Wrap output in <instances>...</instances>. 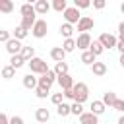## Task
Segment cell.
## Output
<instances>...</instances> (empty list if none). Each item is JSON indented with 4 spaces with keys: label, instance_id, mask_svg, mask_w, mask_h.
<instances>
[{
    "label": "cell",
    "instance_id": "obj_7",
    "mask_svg": "<svg viewBox=\"0 0 124 124\" xmlns=\"http://www.w3.org/2000/svg\"><path fill=\"white\" fill-rule=\"evenodd\" d=\"M99 41H101V45H103L105 48H114V46L118 45V39H116L114 35H110V33H101Z\"/></svg>",
    "mask_w": 124,
    "mask_h": 124
},
{
    "label": "cell",
    "instance_id": "obj_8",
    "mask_svg": "<svg viewBox=\"0 0 124 124\" xmlns=\"http://www.w3.org/2000/svg\"><path fill=\"white\" fill-rule=\"evenodd\" d=\"M58 85L62 87V91H66V89H74V85H76V81L72 79V76L70 74H62V76H58Z\"/></svg>",
    "mask_w": 124,
    "mask_h": 124
},
{
    "label": "cell",
    "instance_id": "obj_34",
    "mask_svg": "<svg viewBox=\"0 0 124 124\" xmlns=\"http://www.w3.org/2000/svg\"><path fill=\"white\" fill-rule=\"evenodd\" d=\"M72 114L81 116V114H83V105H81V103H72Z\"/></svg>",
    "mask_w": 124,
    "mask_h": 124
},
{
    "label": "cell",
    "instance_id": "obj_41",
    "mask_svg": "<svg viewBox=\"0 0 124 124\" xmlns=\"http://www.w3.org/2000/svg\"><path fill=\"white\" fill-rule=\"evenodd\" d=\"M10 124H25V122H23L21 116H12V118H10Z\"/></svg>",
    "mask_w": 124,
    "mask_h": 124
},
{
    "label": "cell",
    "instance_id": "obj_40",
    "mask_svg": "<svg viewBox=\"0 0 124 124\" xmlns=\"http://www.w3.org/2000/svg\"><path fill=\"white\" fill-rule=\"evenodd\" d=\"M114 108H116V110H120V112H124V99H118V101H116V105H114Z\"/></svg>",
    "mask_w": 124,
    "mask_h": 124
},
{
    "label": "cell",
    "instance_id": "obj_45",
    "mask_svg": "<svg viewBox=\"0 0 124 124\" xmlns=\"http://www.w3.org/2000/svg\"><path fill=\"white\" fill-rule=\"evenodd\" d=\"M120 66L124 68V54H120Z\"/></svg>",
    "mask_w": 124,
    "mask_h": 124
},
{
    "label": "cell",
    "instance_id": "obj_9",
    "mask_svg": "<svg viewBox=\"0 0 124 124\" xmlns=\"http://www.w3.org/2000/svg\"><path fill=\"white\" fill-rule=\"evenodd\" d=\"M76 43H78V48H81L83 52L85 50H89V46H91V37H89V33H79V37L76 39Z\"/></svg>",
    "mask_w": 124,
    "mask_h": 124
},
{
    "label": "cell",
    "instance_id": "obj_4",
    "mask_svg": "<svg viewBox=\"0 0 124 124\" xmlns=\"http://www.w3.org/2000/svg\"><path fill=\"white\" fill-rule=\"evenodd\" d=\"M64 19H66V23H70V25H74V23H79V19L83 17L81 14H79V10L76 8V6H72V8H68L64 14Z\"/></svg>",
    "mask_w": 124,
    "mask_h": 124
},
{
    "label": "cell",
    "instance_id": "obj_5",
    "mask_svg": "<svg viewBox=\"0 0 124 124\" xmlns=\"http://www.w3.org/2000/svg\"><path fill=\"white\" fill-rule=\"evenodd\" d=\"M46 31H48V23L45 21V19H37V23H35V27H33V37H37V39H43V37H46Z\"/></svg>",
    "mask_w": 124,
    "mask_h": 124
},
{
    "label": "cell",
    "instance_id": "obj_23",
    "mask_svg": "<svg viewBox=\"0 0 124 124\" xmlns=\"http://www.w3.org/2000/svg\"><path fill=\"white\" fill-rule=\"evenodd\" d=\"M0 12L2 14H12L14 12V2L12 0H0Z\"/></svg>",
    "mask_w": 124,
    "mask_h": 124
},
{
    "label": "cell",
    "instance_id": "obj_10",
    "mask_svg": "<svg viewBox=\"0 0 124 124\" xmlns=\"http://www.w3.org/2000/svg\"><path fill=\"white\" fill-rule=\"evenodd\" d=\"M93 25H95L93 17H89V16H83V17L79 19V23H78V31H81V33H87L89 29H93Z\"/></svg>",
    "mask_w": 124,
    "mask_h": 124
},
{
    "label": "cell",
    "instance_id": "obj_39",
    "mask_svg": "<svg viewBox=\"0 0 124 124\" xmlns=\"http://www.w3.org/2000/svg\"><path fill=\"white\" fill-rule=\"evenodd\" d=\"M62 93H64V99L74 101V89H66V91H62Z\"/></svg>",
    "mask_w": 124,
    "mask_h": 124
},
{
    "label": "cell",
    "instance_id": "obj_16",
    "mask_svg": "<svg viewBox=\"0 0 124 124\" xmlns=\"http://www.w3.org/2000/svg\"><path fill=\"white\" fill-rule=\"evenodd\" d=\"M107 107H114L116 105V101H118V97H116V93L114 91H107L105 95H103V99H101Z\"/></svg>",
    "mask_w": 124,
    "mask_h": 124
},
{
    "label": "cell",
    "instance_id": "obj_13",
    "mask_svg": "<svg viewBox=\"0 0 124 124\" xmlns=\"http://www.w3.org/2000/svg\"><path fill=\"white\" fill-rule=\"evenodd\" d=\"M35 23H37V17H35V16H25V17H21V23H19V25H21L25 31H33Z\"/></svg>",
    "mask_w": 124,
    "mask_h": 124
},
{
    "label": "cell",
    "instance_id": "obj_1",
    "mask_svg": "<svg viewBox=\"0 0 124 124\" xmlns=\"http://www.w3.org/2000/svg\"><path fill=\"white\" fill-rule=\"evenodd\" d=\"M87 97H89V87L83 81H78L74 85V103H81L83 105L87 101Z\"/></svg>",
    "mask_w": 124,
    "mask_h": 124
},
{
    "label": "cell",
    "instance_id": "obj_14",
    "mask_svg": "<svg viewBox=\"0 0 124 124\" xmlns=\"http://www.w3.org/2000/svg\"><path fill=\"white\" fill-rule=\"evenodd\" d=\"M79 124H99V116L93 112H83L79 116Z\"/></svg>",
    "mask_w": 124,
    "mask_h": 124
},
{
    "label": "cell",
    "instance_id": "obj_26",
    "mask_svg": "<svg viewBox=\"0 0 124 124\" xmlns=\"http://www.w3.org/2000/svg\"><path fill=\"white\" fill-rule=\"evenodd\" d=\"M23 64H25V60H23V56H21V54H16V56H12V58H10V66H12L14 70L21 68Z\"/></svg>",
    "mask_w": 124,
    "mask_h": 124
},
{
    "label": "cell",
    "instance_id": "obj_46",
    "mask_svg": "<svg viewBox=\"0 0 124 124\" xmlns=\"http://www.w3.org/2000/svg\"><path fill=\"white\" fill-rule=\"evenodd\" d=\"M116 124H124V114H122V116L118 118V122H116Z\"/></svg>",
    "mask_w": 124,
    "mask_h": 124
},
{
    "label": "cell",
    "instance_id": "obj_36",
    "mask_svg": "<svg viewBox=\"0 0 124 124\" xmlns=\"http://www.w3.org/2000/svg\"><path fill=\"white\" fill-rule=\"evenodd\" d=\"M35 95H37L39 99H46V95H48V89H45V87H37V89H35Z\"/></svg>",
    "mask_w": 124,
    "mask_h": 124
},
{
    "label": "cell",
    "instance_id": "obj_11",
    "mask_svg": "<svg viewBox=\"0 0 124 124\" xmlns=\"http://www.w3.org/2000/svg\"><path fill=\"white\" fill-rule=\"evenodd\" d=\"M23 87L25 89H37L39 87V78H35V74H27V76H23Z\"/></svg>",
    "mask_w": 124,
    "mask_h": 124
},
{
    "label": "cell",
    "instance_id": "obj_37",
    "mask_svg": "<svg viewBox=\"0 0 124 124\" xmlns=\"http://www.w3.org/2000/svg\"><path fill=\"white\" fill-rule=\"evenodd\" d=\"M0 41L6 45V43L10 41V31H6V29H0Z\"/></svg>",
    "mask_w": 124,
    "mask_h": 124
},
{
    "label": "cell",
    "instance_id": "obj_47",
    "mask_svg": "<svg viewBox=\"0 0 124 124\" xmlns=\"http://www.w3.org/2000/svg\"><path fill=\"white\" fill-rule=\"evenodd\" d=\"M120 10H122V14H124V2H122V6H120Z\"/></svg>",
    "mask_w": 124,
    "mask_h": 124
},
{
    "label": "cell",
    "instance_id": "obj_33",
    "mask_svg": "<svg viewBox=\"0 0 124 124\" xmlns=\"http://www.w3.org/2000/svg\"><path fill=\"white\" fill-rule=\"evenodd\" d=\"M50 101H52L56 107L62 105V103H64V93H52V95H50Z\"/></svg>",
    "mask_w": 124,
    "mask_h": 124
},
{
    "label": "cell",
    "instance_id": "obj_32",
    "mask_svg": "<svg viewBox=\"0 0 124 124\" xmlns=\"http://www.w3.org/2000/svg\"><path fill=\"white\" fill-rule=\"evenodd\" d=\"M14 74H16V70H14L10 64L2 68V78H4V79H12V78H14Z\"/></svg>",
    "mask_w": 124,
    "mask_h": 124
},
{
    "label": "cell",
    "instance_id": "obj_19",
    "mask_svg": "<svg viewBox=\"0 0 124 124\" xmlns=\"http://www.w3.org/2000/svg\"><path fill=\"white\" fill-rule=\"evenodd\" d=\"M91 72H93V76H105L107 74V64L105 62H95L93 66H91Z\"/></svg>",
    "mask_w": 124,
    "mask_h": 124
},
{
    "label": "cell",
    "instance_id": "obj_42",
    "mask_svg": "<svg viewBox=\"0 0 124 124\" xmlns=\"http://www.w3.org/2000/svg\"><path fill=\"white\" fill-rule=\"evenodd\" d=\"M0 124H10V118H8V114H6V112H2V114H0Z\"/></svg>",
    "mask_w": 124,
    "mask_h": 124
},
{
    "label": "cell",
    "instance_id": "obj_43",
    "mask_svg": "<svg viewBox=\"0 0 124 124\" xmlns=\"http://www.w3.org/2000/svg\"><path fill=\"white\" fill-rule=\"evenodd\" d=\"M116 48L120 50V54H124V41H118V45H116Z\"/></svg>",
    "mask_w": 124,
    "mask_h": 124
},
{
    "label": "cell",
    "instance_id": "obj_29",
    "mask_svg": "<svg viewBox=\"0 0 124 124\" xmlns=\"http://www.w3.org/2000/svg\"><path fill=\"white\" fill-rule=\"evenodd\" d=\"M52 10H56V12H66L68 10V4H66V0H54L52 2Z\"/></svg>",
    "mask_w": 124,
    "mask_h": 124
},
{
    "label": "cell",
    "instance_id": "obj_2",
    "mask_svg": "<svg viewBox=\"0 0 124 124\" xmlns=\"http://www.w3.org/2000/svg\"><path fill=\"white\" fill-rule=\"evenodd\" d=\"M29 64V70H31V74H39V76H45L50 68L46 66V62L43 60V58H39V56H35L31 62H27Z\"/></svg>",
    "mask_w": 124,
    "mask_h": 124
},
{
    "label": "cell",
    "instance_id": "obj_28",
    "mask_svg": "<svg viewBox=\"0 0 124 124\" xmlns=\"http://www.w3.org/2000/svg\"><path fill=\"white\" fill-rule=\"evenodd\" d=\"M76 46H78L76 39H64V43H62V48H64L66 52H74V50H76Z\"/></svg>",
    "mask_w": 124,
    "mask_h": 124
},
{
    "label": "cell",
    "instance_id": "obj_27",
    "mask_svg": "<svg viewBox=\"0 0 124 124\" xmlns=\"http://www.w3.org/2000/svg\"><path fill=\"white\" fill-rule=\"evenodd\" d=\"M56 112H58V116H68V114H72V105L62 103V105L56 107Z\"/></svg>",
    "mask_w": 124,
    "mask_h": 124
},
{
    "label": "cell",
    "instance_id": "obj_30",
    "mask_svg": "<svg viewBox=\"0 0 124 124\" xmlns=\"http://www.w3.org/2000/svg\"><path fill=\"white\" fill-rule=\"evenodd\" d=\"M27 33H29V31H25L21 25H17V27H16V31H14V39L21 41V39H25V37H27Z\"/></svg>",
    "mask_w": 124,
    "mask_h": 124
},
{
    "label": "cell",
    "instance_id": "obj_24",
    "mask_svg": "<svg viewBox=\"0 0 124 124\" xmlns=\"http://www.w3.org/2000/svg\"><path fill=\"white\" fill-rule=\"evenodd\" d=\"M89 50H91L95 56H101V54H103V50H105V46H103V45H101V41L97 39V41H93V43H91Z\"/></svg>",
    "mask_w": 124,
    "mask_h": 124
},
{
    "label": "cell",
    "instance_id": "obj_31",
    "mask_svg": "<svg viewBox=\"0 0 124 124\" xmlns=\"http://www.w3.org/2000/svg\"><path fill=\"white\" fill-rule=\"evenodd\" d=\"M54 72H56L58 76H62V74H68V62H56V66H54Z\"/></svg>",
    "mask_w": 124,
    "mask_h": 124
},
{
    "label": "cell",
    "instance_id": "obj_15",
    "mask_svg": "<svg viewBox=\"0 0 124 124\" xmlns=\"http://www.w3.org/2000/svg\"><path fill=\"white\" fill-rule=\"evenodd\" d=\"M35 118H37V122H39V124L48 122V118H50L48 108H37V110H35Z\"/></svg>",
    "mask_w": 124,
    "mask_h": 124
},
{
    "label": "cell",
    "instance_id": "obj_17",
    "mask_svg": "<svg viewBox=\"0 0 124 124\" xmlns=\"http://www.w3.org/2000/svg\"><path fill=\"white\" fill-rule=\"evenodd\" d=\"M48 10H50V4H48L46 0H37V2H35V12H37V14L45 16Z\"/></svg>",
    "mask_w": 124,
    "mask_h": 124
},
{
    "label": "cell",
    "instance_id": "obj_6",
    "mask_svg": "<svg viewBox=\"0 0 124 124\" xmlns=\"http://www.w3.org/2000/svg\"><path fill=\"white\" fill-rule=\"evenodd\" d=\"M6 50L10 52V56H16V54H21L23 45H21V41H17V39H10V41L6 43Z\"/></svg>",
    "mask_w": 124,
    "mask_h": 124
},
{
    "label": "cell",
    "instance_id": "obj_25",
    "mask_svg": "<svg viewBox=\"0 0 124 124\" xmlns=\"http://www.w3.org/2000/svg\"><path fill=\"white\" fill-rule=\"evenodd\" d=\"M21 56H23V60H25V62H31V60L35 58V48H33V46H23Z\"/></svg>",
    "mask_w": 124,
    "mask_h": 124
},
{
    "label": "cell",
    "instance_id": "obj_35",
    "mask_svg": "<svg viewBox=\"0 0 124 124\" xmlns=\"http://www.w3.org/2000/svg\"><path fill=\"white\" fill-rule=\"evenodd\" d=\"M74 6L79 10V8H89L91 6V2L89 0H74Z\"/></svg>",
    "mask_w": 124,
    "mask_h": 124
},
{
    "label": "cell",
    "instance_id": "obj_38",
    "mask_svg": "<svg viewBox=\"0 0 124 124\" xmlns=\"http://www.w3.org/2000/svg\"><path fill=\"white\" fill-rule=\"evenodd\" d=\"M105 4H107L105 0H93V8H97V10H103Z\"/></svg>",
    "mask_w": 124,
    "mask_h": 124
},
{
    "label": "cell",
    "instance_id": "obj_20",
    "mask_svg": "<svg viewBox=\"0 0 124 124\" xmlns=\"http://www.w3.org/2000/svg\"><path fill=\"white\" fill-rule=\"evenodd\" d=\"M95 58H97V56H95V54H93L91 50H85V52H81V62H83V64H87L89 68H91V66H93V64L97 62Z\"/></svg>",
    "mask_w": 124,
    "mask_h": 124
},
{
    "label": "cell",
    "instance_id": "obj_44",
    "mask_svg": "<svg viewBox=\"0 0 124 124\" xmlns=\"http://www.w3.org/2000/svg\"><path fill=\"white\" fill-rule=\"evenodd\" d=\"M120 35H124V21L118 23V37H120Z\"/></svg>",
    "mask_w": 124,
    "mask_h": 124
},
{
    "label": "cell",
    "instance_id": "obj_22",
    "mask_svg": "<svg viewBox=\"0 0 124 124\" xmlns=\"http://www.w3.org/2000/svg\"><path fill=\"white\" fill-rule=\"evenodd\" d=\"M72 33H74V27H72L70 23L64 21V23L60 25V35H62L64 39H72Z\"/></svg>",
    "mask_w": 124,
    "mask_h": 124
},
{
    "label": "cell",
    "instance_id": "obj_3",
    "mask_svg": "<svg viewBox=\"0 0 124 124\" xmlns=\"http://www.w3.org/2000/svg\"><path fill=\"white\" fill-rule=\"evenodd\" d=\"M56 79H58V74H56L54 70H48L45 76H41V78H39V87H45V89H48V91H50V85H52Z\"/></svg>",
    "mask_w": 124,
    "mask_h": 124
},
{
    "label": "cell",
    "instance_id": "obj_12",
    "mask_svg": "<svg viewBox=\"0 0 124 124\" xmlns=\"http://www.w3.org/2000/svg\"><path fill=\"white\" fill-rule=\"evenodd\" d=\"M66 50L62 48V46H54L52 50H50V58L54 60V62H64V58H66Z\"/></svg>",
    "mask_w": 124,
    "mask_h": 124
},
{
    "label": "cell",
    "instance_id": "obj_21",
    "mask_svg": "<svg viewBox=\"0 0 124 124\" xmlns=\"http://www.w3.org/2000/svg\"><path fill=\"white\" fill-rule=\"evenodd\" d=\"M105 108H107V105H105L103 101H93V103H91V110H89V112H93V114H97V116H99V114H103V112H105Z\"/></svg>",
    "mask_w": 124,
    "mask_h": 124
},
{
    "label": "cell",
    "instance_id": "obj_18",
    "mask_svg": "<svg viewBox=\"0 0 124 124\" xmlns=\"http://www.w3.org/2000/svg\"><path fill=\"white\" fill-rule=\"evenodd\" d=\"M19 12H21V17H25V16H35V14H37V12H35V4H31V2L21 4Z\"/></svg>",
    "mask_w": 124,
    "mask_h": 124
}]
</instances>
